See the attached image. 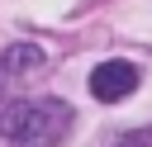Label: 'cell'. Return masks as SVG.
Instances as JSON below:
<instances>
[{"label": "cell", "instance_id": "5", "mask_svg": "<svg viewBox=\"0 0 152 147\" xmlns=\"http://www.w3.org/2000/svg\"><path fill=\"white\" fill-rule=\"evenodd\" d=\"M5 81H10V71H5V62H0V90H5Z\"/></svg>", "mask_w": 152, "mask_h": 147}, {"label": "cell", "instance_id": "4", "mask_svg": "<svg viewBox=\"0 0 152 147\" xmlns=\"http://www.w3.org/2000/svg\"><path fill=\"white\" fill-rule=\"evenodd\" d=\"M114 147H152V128H138V133H119Z\"/></svg>", "mask_w": 152, "mask_h": 147}, {"label": "cell", "instance_id": "3", "mask_svg": "<svg viewBox=\"0 0 152 147\" xmlns=\"http://www.w3.org/2000/svg\"><path fill=\"white\" fill-rule=\"evenodd\" d=\"M0 62H5L10 76H24V71H38V66H43V47H33V43H14Z\"/></svg>", "mask_w": 152, "mask_h": 147}, {"label": "cell", "instance_id": "1", "mask_svg": "<svg viewBox=\"0 0 152 147\" xmlns=\"http://www.w3.org/2000/svg\"><path fill=\"white\" fill-rule=\"evenodd\" d=\"M76 123V109L57 95L10 100L0 104V142L5 147H57Z\"/></svg>", "mask_w": 152, "mask_h": 147}, {"label": "cell", "instance_id": "2", "mask_svg": "<svg viewBox=\"0 0 152 147\" xmlns=\"http://www.w3.org/2000/svg\"><path fill=\"white\" fill-rule=\"evenodd\" d=\"M133 90H138V66H133V62L109 57V62H100V66L90 71V95H95L100 104H119V100H128Z\"/></svg>", "mask_w": 152, "mask_h": 147}]
</instances>
